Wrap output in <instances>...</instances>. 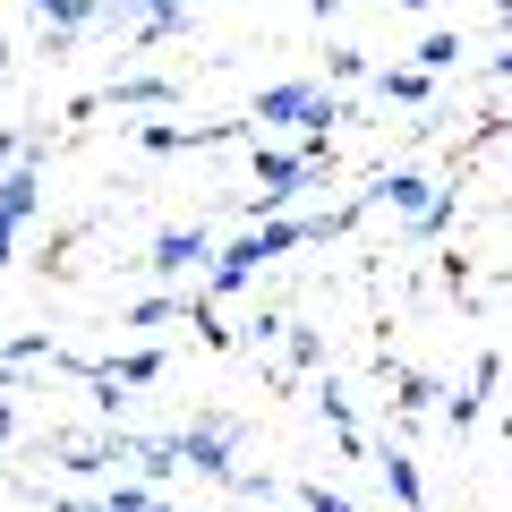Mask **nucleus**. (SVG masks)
I'll use <instances>...</instances> for the list:
<instances>
[{
    "label": "nucleus",
    "instance_id": "nucleus-7",
    "mask_svg": "<svg viewBox=\"0 0 512 512\" xmlns=\"http://www.w3.org/2000/svg\"><path fill=\"white\" fill-rule=\"evenodd\" d=\"M384 103H427V69H384Z\"/></svg>",
    "mask_w": 512,
    "mask_h": 512
},
{
    "label": "nucleus",
    "instance_id": "nucleus-17",
    "mask_svg": "<svg viewBox=\"0 0 512 512\" xmlns=\"http://www.w3.org/2000/svg\"><path fill=\"white\" fill-rule=\"evenodd\" d=\"M0 444H9V402H0Z\"/></svg>",
    "mask_w": 512,
    "mask_h": 512
},
{
    "label": "nucleus",
    "instance_id": "nucleus-8",
    "mask_svg": "<svg viewBox=\"0 0 512 512\" xmlns=\"http://www.w3.org/2000/svg\"><path fill=\"white\" fill-rule=\"evenodd\" d=\"M35 9H43V18L60 26V35H77V26L94 18V0H35Z\"/></svg>",
    "mask_w": 512,
    "mask_h": 512
},
{
    "label": "nucleus",
    "instance_id": "nucleus-10",
    "mask_svg": "<svg viewBox=\"0 0 512 512\" xmlns=\"http://www.w3.org/2000/svg\"><path fill=\"white\" fill-rule=\"evenodd\" d=\"M453 60H461V35H427V43H419V69H427V77L453 69Z\"/></svg>",
    "mask_w": 512,
    "mask_h": 512
},
{
    "label": "nucleus",
    "instance_id": "nucleus-3",
    "mask_svg": "<svg viewBox=\"0 0 512 512\" xmlns=\"http://www.w3.org/2000/svg\"><path fill=\"white\" fill-rule=\"evenodd\" d=\"M171 453H180V470L239 478V470H231V427H188V436H171Z\"/></svg>",
    "mask_w": 512,
    "mask_h": 512
},
{
    "label": "nucleus",
    "instance_id": "nucleus-1",
    "mask_svg": "<svg viewBox=\"0 0 512 512\" xmlns=\"http://www.w3.org/2000/svg\"><path fill=\"white\" fill-rule=\"evenodd\" d=\"M299 239H325V222H265V231H239L231 248L214 256V291H239V282H248L256 265H274V256H291Z\"/></svg>",
    "mask_w": 512,
    "mask_h": 512
},
{
    "label": "nucleus",
    "instance_id": "nucleus-2",
    "mask_svg": "<svg viewBox=\"0 0 512 512\" xmlns=\"http://www.w3.org/2000/svg\"><path fill=\"white\" fill-rule=\"evenodd\" d=\"M256 120H308V128H325V120H342V103L316 94V86H274V94H256Z\"/></svg>",
    "mask_w": 512,
    "mask_h": 512
},
{
    "label": "nucleus",
    "instance_id": "nucleus-13",
    "mask_svg": "<svg viewBox=\"0 0 512 512\" xmlns=\"http://www.w3.org/2000/svg\"><path fill=\"white\" fill-rule=\"evenodd\" d=\"M103 512H163V495H146V487H120Z\"/></svg>",
    "mask_w": 512,
    "mask_h": 512
},
{
    "label": "nucleus",
    "instance_id": "nucleus-11",
    "mask_svg": "<svg viewBox=\"0 0 512 512\" xmlns=\"http://www.w3.org/2000/svg\"><path fill=\"white\" fill-rule=\"evenodd\" d=\"M163 94H171L163 77H128V86H111V103H163Z\"/></svg>",
    "mask_w": 512,
    "mask_h": 512
},
{
    "label": "nucleus",
    "instance_id": "nucleus-18",
    "mask_svg": "<svg viewBox=\"0 0 512 512\" xmlns=\"http://www.w3.org/2000/svg\"><path fill=\"white\" fill-rule=\"evenodd\" d=\"M0 163H9V128H0Z\"/></svg>",
    "mask_w": 512,
    "mask_h": 512
},
{
    "label": "nucleus",
    "instance_id": "nucleus-12",
    "mask_svg": "<svg viewBox=\"0 0 512 512\" xmlns=\"http://www.w3.org/2000/svg\"><path fill=\"white\" fill-rule=\"evenodd\" d=\"M137 9H146V43H154V35H171V26H180V0H137Z\"/></svg>",
    "mask_w": 512,
    "mask_h": 512
},
{
    "label": "nucleus",
    "instance_id": "nucleus-9",
    "mask_svg": "<svg viewBox=\"0 0 512 512\" xmlns=\"http://www.w3.org/2000/svg\"><path fill=\"white\" fill-rule=\"evenodd\" d=\"M384 487L402 495V504H419V470H410V453H384Z\"/></svg>",
    "mask_w": 512,
    "mask_h": 512
},
{
    "label": "nucleus",
    "instance_id": "nucleus-15",
    "mask_svg": "<svg viewBox=\"0 0 512 512\" xmlns=\"http://www.w3.org/2000/svg\"><path fill=\"white\" fill-rule=\"evenodd\" d=\"M9 248H18V222H9V214H0V265H9Z\"/></svg>",
    "mask_w": 512,
    "mask_h": 512
},
{
    "label": "nucleus",
    "instance_id": "nucleus-14",
    "mask_svg": "<svg viewBox=\"0 0 512 512\" xmlns=\"http://www.w3.org/2000/svg\"><path fill=\"white\" fill-rule=\"evenodd\" d=\"M308 512H350V495H325V487H308Z\"/></svg>",
    "mask_w": 512,
    "mask_h": 512
},
{
    "label": "nucleus",
    "instance_id": "nucleus-16",
    "mask_svg": "<svg viewBox=\"0 0 512 512\" xmlns=\"http://www.w3.org/2000/svg\"><path fill=\"white\" fill-rule=\"evenodd\" d=\"M308 9H316V18H333V9H342V0H308Z\"/></svg>",
    "mask_w": 512,
    "mask_h": 512
},
{
    "label": "nucleus",
    "instance_id": "nucleus-4",
    "mask_svg": "<svg viewBox=\"0 0 512 512\" xmlns=\"http://www.w3.org/2000/svg\"><path fill=\"white\" fill-rule=\"evenodd\" d=\"M205 256H214V239H205L197 222H188V231H163V239H154V256H146V265H154V274H171V282H180V274H197Z\"/></svg>",
    "mask_w": 512,
    "mask_h": 512
},
{
    "label": "nucleus",
    "instance_id": "nucleus-6",
    "mask_svg": "<svg viewBox=\"0 0 512 512\" xmlns=\"http://www.w3.org/2000/svg\"><path fill=\"white\" fill-rule=\"evenodd\" d=\"M35 197H43V171H35V154H26V163L9 171V180H0V214H9V222H26V214H35Z\"/></svg>",
    "mask_w": 512,
    "mask_h": 512
},
{
    "label": "nucleus",
    "instance_id": "nucleus-19",
    "mask_svg": "<svg viewBox=\"0 0 512 512\" xmlns=\"http://www.w3.org/2000/svg\"><path fill=\"white\" fill-rule=\"evenodd\" d=\"M402 9H427V0H402Z\"/></svg>",
    "mask_w": 512,
    "mask_h": 512
},
{
    "label": "nucleus",
    "instance_id": "nucleus-5",
    "mask_svg": "<svg viewBox=\"0 0 512 512\" xmlns=\"http://www.w3.org/2000/svg\"><path fill=\"white\" fill-rule=\"evenodd\" d=\"M256 180H265V188H256V214H274V205L308 180V163H299V154H256Z\"/></svg>",
    "mask_w": 512,
    "mask_h": 512
}]
</instances>
